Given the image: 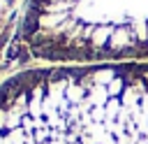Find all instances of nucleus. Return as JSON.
I'll use <instances>...</instances> for the list:
<instances>
[{"mask_svg": "<svg viewBox=\"0 0 148 144\" xmlns=\"http://www.w3.org/2000/svg\"><path fill=\"white\" fill-rule=\"evenodd\" d=\"M35 28H37V12H30V14H28V19H25L23 33H25V35H32V33H35Z\"/></svg>", "mask_w": 148, "mask_h": 144, "instance_id": "nucleus-1", "label": "nucleus"}]
</instances>
